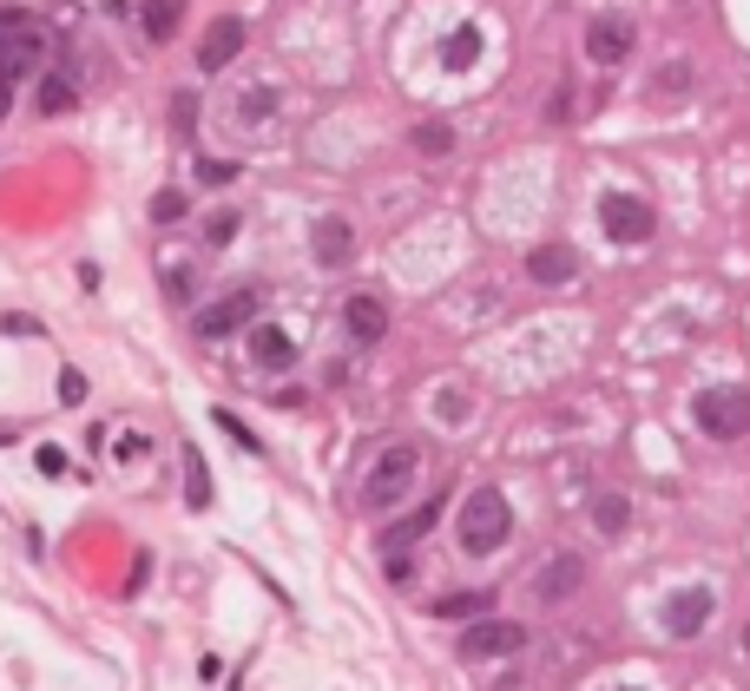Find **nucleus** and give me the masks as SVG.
I'll return each instance as SVG.
<instances>
[{
  "mask_svg": "<svg viewBox=\"0 0 750 691\" xmlns=\"http://www.w3.org/2000/svg\"><path fill=\"white\" fill-rule=\"evenodd\" d=\"M507 534H514V508H507V494H501V488H474V494L461 501V527H455L461 554L488 560V554L507 547Z\"/></svg>",
  "mask_w": 750,
  "mask_h": 691,
  "instance_id": "1",
  "label": "nucleus"
},
{
  "mask_svg": "<svg viewBox=\"0 0 750 691\" xmlns=\"http://www.w3.org/2000/svg\"><path fill=\"white\" fill-rule=\"evenodd\" d=\"M415 475H422V448L415 442H395V448H382L376 455V468H369V481H362V508H395L408 488H415Z\"/></svg>",
  "mask_w": 750,
  "mask_h": 691,
  "instance_id": "2",
  "label": "nucleus"
},
{
  "mask_svg": "<svg viewBox=\"0 0 750 691\" xmlns=\"http://www.w3.org/2000/svg\"><path fill=\"white\" fill-rule=\"evenodd\" d=\"M40 53H46V40H40L33 13H20V7H0V79L13 86V79L40 73Z\"/></svg>",
  "mask_w": 750,
  "mask_h": 691,
  "instance_id": "3",
  "label": "nucleus"
},
{
  "mask_svg": "<svg viewBox=\"0 0 750 691\" xmlns=\"http://www.w3.org/2000/svg\"><path fill=\"white\" fill-rule=\"evenodd\" d=\"M692 422L712 435V442H745L750 435V389H705L698 402H692Z\"/></svg>",
  "mask_w": 750,
  "mask_h": 691,
  "instance_id": "4",
  "label": "nucleus"
},
{
  "mask_svg": "<svg viewBox=\"0 0 750 691\" xmlns=\"http://www.w3.org/2000/svg\"><path fill=\"white\" fill-rule=\"evenodd\" d=\"M527 646V626L520 620H481L474 613V626L461 633V659H514Z\"/></svg>",
  "mask_w": 750,
  "mask_h": 691,
  "instance_id": "5",
  "label": "nucleus"
},
{
  "mask_svg": "<svg viewBox=\"0 0 750 691\" xmlns=\"http://www.w3.org/2000/svg\"><path fill=\"white\" fill-rule=\"evenodd\" d=\"M600 224H606L619 244H646V237L659 231L652 204H646V198H626V191H606V198H600Z\"/></svg>",
  "mask_w": 750,
  "mask_h": 691,
  "instance_id": "6",
  "label": "nucleus"
},
{
  "mask_svg": "<svg viewBox=\"0 0 750 691\" xmlns=\"http://www.w3.org/2000/svg\"><path fill=\"white\" fill-rule=\"evenodd\" d=\"M257 290H231L224 303H211V310H198V336L204 343H224V336H237V330H250L257 323Z\"/></svg>",
  "mask_w": 750,
  "mask_h": 691,
  "instance_id": "7",
  "label": "nucleus"
},
{
  "mask_svg": "<svg viewBox=\"0 0 750 691\" xmlns=\"http://www.w3.org/2000/svg\"><path fill=\"white\" fill-rule=\"evenodd\" d=\"M633 46H639V33H633L626 13H600V20L586 26V59H593V66H619Z\"/></svg>",
  "mask_w": 750,
  "mask_h": 691,
  "instance_id": "8",
  "label": "nucleus"
},
{
  "mask_svg": "<svg viewBox=\"0 0 750 691\" xmlns=\"http://www.w3.org/2000/svg\"><path fill=\"white\" fill-rule=\"evenodd\" d=\"M712 613H718V593H712V587H685V593L665 600V633H672V639H692V633L712 626Z\"/></svg>",
  "mask_w": 750,
  "mask_h": 691,
  "instance_id": "9",
  "label": "nucleus"
},
{
  "mask_svg": "<svg viewBox=\"0 0 750 691\" xmlns=\"http://www.w3.org/2000/svg\"><path fill=\"white\" fill-rule=\"evenodd\" d=\"M237 53H244V20L237 13H217L204 26V40H198V73H224Z\"/></svg>",
  "mask_w": 750,
  "mask_h": 691,
  "instance_id": "10",
  "label": "nucleus"
},
{
  "mask_svg": "<svg viewBox=\"0 0 750 691\" xmlns=\"http://www.w3.org/2000/svg\"><path fill=\"white\" fill-rule=\"evenodd\" d=\"M527 277L547 283V290H553V283H573V277H580V250H573V244H534V250H527Z\"/></svg>",
  "mask_w": 750,
  "mask_h": 691,
  "instance_id": "11",
  "label": "nucleus"
},
{
  "mask_svg": "<svg viewBox=\"0 0 750 691\" xmlns=\"http://www.w3.org/2000/svg\"><path fill=\"white\" fill-rule=\"evenodd\" d=\"M310 250H316V264L323 270H336V264H349V250H356V231H349V218H316V237H310Z\"/></svg>",
  "mask_w": 750,
  "mask_h": 691,
  "instance_id": "12",
  "label": "nucleus"
},
{
  "mask_svg": "<svg viewBox=\"0 0 750 691\" xmlns=\"http://www.w3.org/2000/svg\"><path fill=\"white\" fill-rule=\"evenodd\" d=\"M250 363H257V369H290V363H296V336L277 330V323H257V330H250Z\"/></svg>",
  "mask_w": 750,
  "mask_h": 691,
  "instance_id": "13",
  "label": "nucleus"
},
{
  "mask_svg": "<svg viewBox=\"0 0 750 691\" xmlns=\"http://www.w3.org/2000/svg\"><path fill=\"white\" fill-rule=\"evenodd\" d=\"M580 580H586V567H580L573 554H560L553 567H540V573H534V593L553 606V600H573V593H580Z\"/></svg>",
  "mask_w": 750,
  "mask_h": 691,
  "instance_id": "14",
  "label": "nucleus"
},
{
  "mask_svg": "<svg viewBox=\"0 0 750 691\" xmlns=\"http://www.w3.org/2000/svg\"><path fill=\"white\" fill-rule=\"evenodd\" d=\"M343 323H349L356 343H382V336H389V310H382L376 297H349V303H343Z\"/></svg>",
  "mask_w": 750,
  "mask_h": 691,
  "instance_id": "15",
  "label": "nucleus"
},
{
  "mask_svg": "<svg viewBox=\"0 0 750 691\" xmlns=\"http://www.w3.org/2000/svg\"><path fill=\"white\" fill-rule=\"evenodd\" d=\"M474 59H481V26H455L448 46H441V66H448V73H468Z\"/></svg>",
  "mask_w": 750,
  "mask_h": 691,
  "instance_id": "16",
  "label": "nucleus"
},
{
  "mask_svg": "<svg viewBox=\"0 0 750 691\" xmlns=\"http://www.w3.org/2000/svg\"><path fill=\"white\" fill-rule=\"evenodd\" d=\"M138 20H145V33H152V40H171V33H178V20H184V0H145V13H138Z\"/></svg>",
  "mask_w": 750,
  "mask_h": 691,
  "instance_id": "17",
  "label": "nucleus"
},
{
  "mask_svg": "<svg viewBox=\"0 0 750 691\" xmlns=\"http://www.w3.org/2000/svg\"><path fill=\"white\" fill-rule=\"evenodd\" d=\"M626 521H633L626 494H600V501H593V527H600V534H626Z\"/></svg>",
  "mask_w": 750,
  "mask_h": 691,
  "instance_id": "18",
  "label": "nucleus"
},
{
  "mask_svg": "<svg viewBox=\"0 0 750 691\" xmlns=\"http://www.w3.org/2000/svg\"><path fill=\"white\" fill-rule=\"evenodd\" d=\"M72 99H79V92H72L66 73H46V79H40V112H66Z\"/></svg>",
  "mask_w": 750,
  "mask_h": 691,
  "instance_id": "19",
  "label": "nucleus"
},
{
  "mask_svg": "<svg viewBox=\"0 0 750 691\" xmlns=\"http://www.w3.org/2000/svg\"><path fill=\"white\" fill-rule=\"evenodd\" d=\"M481 600H488V593H448V600H435L428 613H435V620H474Z\"/></svg>",
  "mask_w": 750,
  "mask_h": 691,
  "instance_id": "20",
  "label": "nucleus"
},
{
  "mask_svg": "<svg viewBox=\"0 0 750 691\" xmlns=\"http://www.w3.org/2000/svg\"><path fill=\"white\" fill-rule=\"evenodd\" d=\"M415 152H428V158L455 152V125H415Z\"/></svg>",
  "mask_w": 750,
  "mask_h": 691,
  "instance_id": "21",
  "label": "nucleus"
},
{
  "mask_svg": "<svg viewBox=\"0 0 750 691\" xmlns=\"http://www.w3.org/2000/svg\"><path fill=\"white\" fill-rule=\"evenodd\" d=\"M685 86H692V66H685V59H672V66H665V79H652V99H679Z\"/></svg>",
  "mask_w": 750,
  "mask_h": 691,
  "instance_id": "22",
  "label": "nucleus"
},
{
  "mask_svg": "<svg viewBox=\"0 0 750 691\" xmlns=\"http://www.w3.org/2000/svg\"><path fill=\"white\" fill-rule=\"evenodd\" d=\"M217 428H224V435H231V442H237L244 455H264V442H257V435H250V428H244V422H237L231 409H217Z\"/></svg>",
  "mask_w": 750,
  "mask_h": 691,
  "instance_id": "23",
  "label": "nucleus"
},
{
  "mask_svg": "<svg viewBox=\"0 0 750 691\" xmlns=\"http://www.w3.org/2000/svg\"><path fill=\"white\" fill-rule=\"evenodd\" d=\"M237 231H244V224H237V211H217V218L204 224V244H231Z\"/></svg>",
  "mask_w": 750,
  "mask_h": 691,
  "instance_id": "24",
  "label": "nucleus"
},
{
  "mask_svg": "<svg viewBox=\"0 0 750 691\" xmlns=\"http://www.w3.org/2000/svg\"><path fill=\"white\" fill-rule=\"evenodd\" d=\"M428 527H435V508H422L415 521H402V527H395V534H389L382 547H402V540H415V534H428Z\"/></svg>",
  "mask_w": 750,
  "mask_h": 691,
  "instance_id": "25",
  "label": "nucleus"
},
{
  "mask_svg": "<svg viewBox=\"0 0 750 691\" xmlns=\"http://www.w3.org/2000/svg\"><path fill=\"white\" fill-rule=\"evenodd\" d=\"M152 218H158V224L184 218V191H158V198H152Z\"/></svg>",
  "mask_w": 750,
  "mask_h": 691,
  "instance_id": "26",
  "label": "nucleus"
},
{
  "mask_svg": "<svg viewBox=\"0 0 750 691\" xmlns=\"http://www.w3.org/2000/svg\"><path fill=\"white\" fill-rule=\"evenodd\" d=\"M59 402H66V409H79V402H86V376H79V369H66V376H59Z\"/></svg>",
  "mask_w": 750,
  "mask_h": 691,
  "instance_id": "27",
  "label": "nucleus"
},
{
  "mask_svg": "<svg viewBox=\"0 0 750 691\" xmlns=\"http://www.w3.org/2000/svg\"><path fill=\"white\" fill-rule=\"evenodd\" d=\"M145 448H152V442H145V435H138V428H132V435H119V442H112V455H119V461H145Z\"/></svg>",
  "mask_w": 750,
  "mask_h": 691,
  "instance_id": "28",
  "label": "nucleus"
},
{
  "mask_svg": "<svg viewBox=\"0 0 750 691\" xmlns=\"http://www.w3.org/2000/svg\"><path fill=\"white\" fill-rule=\"evenodd\" d=\"M198 178H204V185H231V178H237V165H224V158H204V165H198Z\"/></svg>",
  "mask_w": 750,
  "mask_h": 691,
  "instance_id": "29",
  "label": "nucleus"
},
{
  "mask_svg": "<svg viewBox=\"0 0 750 691\" xmlns=\"http://www.w3.org/2000/svg\"><path fill=\"white\" fill-rule=\"evenodd\" d=\"M0 336H40V323L33 316H0Z\"/></svg>",
  "mask_w": 750,
  "mask_h": 691,
  "instance_id": "30",
  "label": "nucleus"
},
{
  "mask_svg": "<svg viewBox=\"0 0 750 691\" xmlns=\"http://www.w3.org/2000/svg\"><path fill=\"white\" fill-rule=\"evenodd\" d=\"M40 475H66V455L59 448H40Z\"/></svg>",
  "mask_w": 750,
  "mask_h": 691,
  "instance_id": "31",
  "label": "nucleus"
},
{
  "mask_svg": "<svg viewBox=\"0 0 750 691\" xmlns=\"http://www.w3.org/2000/svg\"><path fill=\"white\" fill-rule=\"evenodd\" d=\"M7 105H13V86H7V79H0V119H7Z\"/></svg>",
  "mask_w": 750,
  "mask_h": 691,
  "instance_id": "32",
  "label": "nucleus"
},
{
  "mask_svg": "<svg viewBox=\"0 0 750 691\" xmlns=\"http://www.w3.org/2000/svg\"><path fill=\"white\" fill-rule=\"evenodd\" d=\"M745 659H750V620H745Z\"/></svg>",
  "mask_w": 750,
  "mask_h": 691,
  "instance_id": "33",
  "label": "nucleus"
}]
</instances>
